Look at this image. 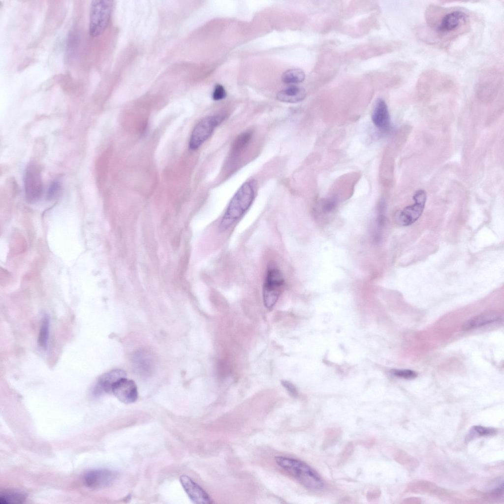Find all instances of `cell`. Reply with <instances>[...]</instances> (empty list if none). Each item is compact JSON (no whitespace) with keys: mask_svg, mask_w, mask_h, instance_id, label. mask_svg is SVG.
Wrapping results in <instances>:
<instances>
[{"mask_svg":"<svg viewBox=\"0 0 504 504\" xmlns=\"http://www.w3.org/2000/svg\"><path fill=\"white\" fill-rule=\"evenodd\" d=\"M426 26L419 31L424 42L445 47L471 28L470 15L458 8L429 6L425 12Z\"/></svg>","mask_w":504,"mask_h":504,"instance_id":"cell-1","label":"cell"},{"mask_svg":"<svg viewBox=\"0 0 504 504\" xmlns=\"http://www.w3.org/2000/svg\"><path fill=\"white\" fill-rule=\"evenodd\" d=\"M255 183H244L234 195L219 225L220 231H225L233 225L251 206L255 195Z\"/></svg>","mask_w":504,"mask_h":504,"instance_id":"cell-2","label":"cell"},{"mask_svg":"<svg viewBox=\"0 0 504 504\" xmlns=\"http://www.w3.org/2000/svg\"><path fill=\"white\" fill-rule=\"evenodd\" d=\"M275 461L306 488L318 491L324 487V482L320 475L305 462L285 456H277Z\"/></svg>","mask_w":504,"mask_h":504,"instance_id":"cell-3","label":"cell"},{"mask_svg":"<svg viewBox=\"0 0 504 504\" xmlns=\"http://www.w3.org/2000/svg\"><path fill=\"white\" fill-rule=\"evenodd\" d=\"M284 285V280L281 271L275 266H270L263 286V302L266 308L271 309L275 305Z\"/></svg>","mask_w":504,"mask_h":504,"instance_id":"cell-4","label":"cell"},{"mask_svg":"<svg viewBox=\"0 0 504 504\" xmlns=\"http://www.w3.org/2000/svg\"><path fill=\"white\" fill-rule=\"evenodd\" d=\"M112 7L110 0H94L90 7L89 33L96 37L101 34L108 24Z\"/></svg>","mask_w":504,"mask_h":504,"instance_id":"cell-5","label":"cell"},{"mask_svg":"<svg viewBox=\"0 0 504 504\" xmlns=\"http://www.w3.org/2000/svg\"><path fill=\"white\" fill-rule=\"evenodd\" d=\"M224 116L217 115L207 117L200 121L193 128L190 135L189 147L195 150L212 134L216 127L224 120Z\"/></svg>","mask_w":504,"mask_h":504,"instance_id":"cell-6","label":"cell"},{"mask_svg":"<svg viewBox=\"0 0 504 504\" xmlns=\"http://www.w3.org/2000/svg\"><path fill=\"white\" fill-rule=\"evenodd\" d=\"M24 189L27 200L34 202L41 197L43 190L41 171L34 163L27 167L24 178Z\"/></svg>","mask_w":504,"mask_h":504,"instance_id":"cell-7","label":"cell"},{"mask_svg":"<svg viewBox=\"0 0 504 504\" xmlns=\"http://www.w3.org/2000/svg\"><path fill=\"white\" fill-rule=\"evenodd\" d=\"M427 194L422 189L417 190L413 196L415 203L405 207L399 214L398 221L404 226L409 225L416 221L424 210Z\"/></svg>","mask_w":504,"mask_h":504,"instance_id":"cell-8","label":"cell"},{"mask_svg":"<svg viewBox=\"0 0 504 504\" xmlns=\"http://www.w3.org/2000/svg\"><path fill=\"white\" fill-rule=\"evenodd\" d=\"M117 473L106 469H94L87 472L83 476L85 485L93 489L104 488L111 485L116 479Z\"/></svg>","mask_w":504,"mask_h":504,"instance_id":"cell-9","label":"cell"},{"mask_svg":"<svg viewBox=\"0 0 504 504\" xmlns=\"http://www.w3.org/2000/svg\"><path fill=\"white\" fill-rule=\"evenodd\" d=\"M112 393L120 401L125 404L134 403L138 397L135 383L126 377L120 378L113 384Z\"/></svg>","mask_w":504,"mask_h":504,"instance_id":"cell-10","label":"cell"},{"mask_svg":"<svg viewBox=\"0 0 504 504\" xmlns=\"http://www.w3.org/2000/svg\"><path fill=\"white\" fill-rule=\"evenodd\" d=\"M180 481L186 493L191 501L195 504H210L213 503L212 499L207 492L189 476L183 475Z\"/></svg>","mask_w":504,"mask_h":504,"instance_id":"cell-11","label":"cell"},{"mask_svg":"<svg viewBox=\"0 0 504 504\" xmlns=\"http://www.w3.org/2000/svg\"><path fill=\"white\" fill-rule=\"evenodd\" d=\"M126 377V372L121 369H115L108 372L98 379L93 389V394L98 396L104 392H112L113 384L119 379Z\"/></svg>","mask_w":504,"mask_h":504,"instance_id":"cell-12","label":"cell"},{"mask_svg":"<svg viewBox=\"0 0 504 504\" xmlns=\"http://www.w3.org/2000/svg\"><path fill=\"white\" fill-rule=\"evenodd\" d=\"M372 120L378 129L385 130L390 125V116L387 105L385 101L378 99L374 107L372 113Z\"/></svg>","mask_w":504,"mask_h":504,"instance_id":"cell-13","label":"cell"},{"mask_svg":"<svg viewBox=\"0 0 504 504\" xmlns=\"http://www.w3.org/2000/svg\"><path fill=\"white\" fill-rule=\"evenodd\" d=\"M500 313L495 311H489L479 314L467 321L463 325V329L470 330L490 324L500 320L501 318Z\"/></svg>","mask_w":504,"mask_h":504,"instance_id":"cell-14","label":"cell"},{"mask_svg":"<svg viewBox=\"0 0 504 504\" xmlns=\"http://www.w3.org/2000/svg\"><path fill=\"white\" fill-rule=\"evenodd\" d=\"M306 95V91L303 88L292 86L279 92L276 97L282 102L296 103L303 100Z\"/></svg>","mask_w":504,"mask_h":504,"instance_id":"cell-15","label":"cell"},{"mask_svg":"<svg viewBox=\"0 0 504 504\" xmlns=\"http://www.w3.org/2000/svg\"><path fill=\"white\" fill-rule=\"evenodd\" d=\"M50 331V318L45 315L42 318L38 337V344L44 350L48 347Z\"/></svg>","mask_w":504,"mask_h":504,"instance_id":"cell-16","label":"cell"},{"mask_svg":"<svg viewBox=\"0 0 504 504\" xmlns=\"http://www.w3.org/2000/svg\"><path fill=\"white\" fill-rule=\"evenodd\" d=\"M27 496L23 492L15 490L4 491L0 495V504H18L24 502Z\"/></svg>","mask_w":504,"mask_h":504,"instance_id":"cell-17","label":"cell"},{"mask_svg":"<svg viewBox=\"0 0 504 504\" xmlns=\"http://www.w3.org/2000/svg\"><path fill=\"white\" fill-rule=\"evenodd\" d=\"M305 78L304 71L298 68L290 69L284 72L282 76V81L286 84H296L303 82Z\"/></svg>","mask_w":504,"mask_h":504,"instance_id":"cell-18","label":"cell"},{"mask_svg":"<svg viewBox=\"0 0 504 504\" xmlns=\"http://www.w3.org/2000/svg\"><path fill=\"white\" fill-rule=\"evenodd\" d=\"M252 136V133L250 131H245L240 134L235 140L233 145V152L238 153L241 151L249 143Z\"/></svg>","mask_w":504,"mask_h":504,"instance_id":"cell-19","label":"cell"},{"mask_svg":"<svg viewBox=\"0 0 504 504\" xmlns=\"http://www.w3.org/2000/svg\"><path fill=\"white\" fill-rule=\"evenodd\" d=\"M392 373L397 377L406 379L413 378L417 376L415 372L409 369L393 370Z\"/></svg>","mask_w":504,"mask_h":504,"instance_id":"cell-20","label":"cell"},{"mask_svg":"<svg viewBox=\"0 0 504 504\" xmlns=\"http://www.w3.org/2000/svg\"><path fill=\"white\" fill-rule=\"evenodd\" d=\"M61 183L58 181H54L49 186L47 192V198L51 200L56 197L61 190Z\"/></svg>","mask_w":504,"mask_h":504,"instance_id":"cell-21","label":"cell"},{"mask_svg":"<svg viewBox=\"0 0 504 504\" xmlns=\"http://www.w3.org/2000/svg\"><path fill=\"white\" fill-rule=\"evenodd\" d=\"M226 93L224 87L221 85H217L213 92L212 98L215 100H220L225 97Z\"/></svg>","mask_w":504,"mask_h":504,"instance_id":"cell-22","label":"cell"},{"mask_svg":"<svg viewBox=\"0 0 504 504\" xmlns=\"http://www.w3.org/2000/svg\"><path fill=\"white\" fill-rule=\"evenodd\" d=\"M473 430L475 433L479 436L492 435L496 433L495 429L486 428L480 426H474Z\"/></svg>","mask_w":504,"mask_h":504,"instance_id":"cell-23","label":"cell"},{"mask_svg":"<svg viewBox=\"0 0 504 504\" xmlns=\"http://www.w3.org/2000/svg\"><path fill=\"white\" fill-rule=\"evenodd\" d=\"M189 261V255L186 254L182 256L180 261V271L182 273H184L188 267V263Z\"/></svg>","mask_w":504,"mask_h":504,"instance_id":"cell-24","label":"cell"},{"mask_svg":"<svg viewBox=\"0 0 504 504\" xmlns=\"http://www.w3.org/2000/svg\"><path fill=\"white\" fill-rule=\"evenodd\" d=\"M282 385L285 387V388L290 393L292 396H295L297 394V391L295 387L290 382L288 381L283 380L282 381Z\"/></svg>","mask_w":504,"mask_h":504,"instance_id":"cell-25","label":"cell"}]
</instances>
